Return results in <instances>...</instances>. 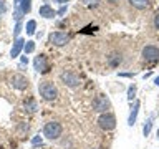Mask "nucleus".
Here are the masks:
<instances>
[{
	"instance_id": "nucleus-1",
	"label": "nucleus",
	"mask_w": 159,
	"mask_h": 149,
	"mask_svg": "<svg viewBox=\"0 0 159 149\" xmlns=\"http://www.w3.org/2000/svg\"><path fill=\"white\" fill-rule=\"evenodd\" d=\"M38 93L45 101H53L58 96V89L53 84V81H42L38 84Z\"/></svg>"
},
{
	"instance_id": "nucleus-2",
	"label": "nucleus",
	"mask_w": 159,
	"mask_h": 149,
	"mask_svg": "<svg viewBox=\"0 0 159 149\" xmlns=\"http://www.w3.org/2000/svg\"><path fill=\"white\" fill-rule=\"evenodd\" d=\"M61 133H63V128L58 121H50L43 128V136L48 139H58L61 136Z\"/></svg>"
},
{
	"instance_id": "nucleus-3",
	"label": "nucleus",
	"mask_w": 159,
	"mask_h": 149,
	"mask_svg": "<svg viewBox=\"0 0 159 149\" xmlns=\"http://www.w3.org/2000/svg\"><path fill=\"white\" fill-rule=\"evenodd\" d=\"M98 124L101 129H104V131H113V129L116 128V118H114L113 113H103L101 116L98 118Z\"/></svg>"
},
{
	"instance_id": "nucleus-4",
	"label": "nucleus",
	"mask_w": 159,
	"mask_h": 149,
	"mask_svg": "<svg viewBox=\"0 0 159 149\" xmlns=\"http://www.w3.org/2000/svg\"><path fill=\"white\" fill-rule=\"evenodd\" d=\"M109 106H111V103H109L108 96H104V94H98V96L93 99V109L98 113L106 111V109H109Z\"/></svg>"
},
{
	"instance_id": "nucleus-5",
	"label": "nucleus",
	"mask_w": 159,
	"mask_h": 149,
	"mask_svg": "<svg viewBox=\"0 0 159 149\" xmlns=\"http://www.w3.org/2000/svg\"><path fill=\"white\" fill-rule=\"evenodd\" d=\"M50 43L55 45V47H63V45H66L70 42V35L65 33V32H53L50 35Z\"/></svg>"
},
{
	"instance_id": "nucleus-6",
	"label": "nucleus",
	"mask_w": 159,
	"mask_h": 149,
	"mask_svg": "<svg viewBox=\"0 0 159 149\" xmlns=\"http://www.w3.org/2000/svg\"><path fill=\"white\" fill-rule=\"evenodd\" d=\"M10 84L15 88V89H27L28 88V78L23 76L20 73H15L10 76Z\"/></svg>"
},
{
	"instance_id": "nucleus-7",
	"label": "nucleus",
	"mask_w": 159,
	"mask_h": 149,
	"mask_svg": "<svg viewBox=\"0 0 159 149\" xmlns=\"http://www.w3.org/2000/svg\"><path fill=\"white\" fill-rule=\"evenodd\" d=\"M143 58L146 61H156L159 60V48L152 47V45H148V47L143 48Z\"/></svg>"
},
{
	"instance_id": "nucleus-8",
	"label": "nucleus",
	"mask_w": 159,
	"mask_h": 149,
	"mask_svg": "<svg viewBox=\"0 0 159 149\" xmlns=\"http://www.w3.org/2000/svg\"><path fill=\"white\" fill-rule=\"evenodd\" d=\"M61 81L65 84H68L70 88H75V86L80 84V78L75 73H71V71H65V73H61Z\"/></svg>"
},
{
	"instance_id": "nucleus-9",
	"label": "nucleus",
	"mask_w": 159,
	"mask_h": 149,
	"mask_svg": "<svg viewBox=\"0 0 159 149\" xmlns=\"http://www.w3.org/2000/svg\"><path fill=\"white\" fill-rule=\"evenodd\" d=\"M35 70L40 73H47L48 71V61H47V56L45 55H38V56H35Z\"/></svg>"
},
{
	"instance_id": "nucleus-10",
	"label": "nucleus",
	"mask_w": 159,
	"mask_h": 149,
	"mask_svg": "<svg viewBox=\"0 0 159 149\" xmlns=\"http://www.w3.org/2000/svg\"><path fill=\"white\" fill-rule=\"evenodd\" d=\"M23 47H25V40L23 38H17L13 42V47H12V50H10V55H12V58H17L18 55H20V52L23 50Z\"/></svg>"
},
{
	"instance_id": "nucleus-11",
	"label": "nucleus",
	"mask_w": 159,
	"mask_h": 149,
	"mask_svg": "<svg viewBox=\"0 0 159 149\" xmlns=\"http://www.w3.org/2000/svg\"><path fill=\"white\" fill-rule=\"evenodd\" d=\"M38 13H40V17H43V18H53L55 15H57V12L50 7L48 3H45V5H42L40 7V10H38Z\"/></svg>"
},
{
	"instance_id": "nucleus-12",
	"label": "nucleus",
	"mask_w": 159,
	"mask_h": 149,
	"mask_svg": "<svg viewBox=\"0 0 159 149\" xmlns=\"http://www.w3.org/2000/svg\"><path fill=\"white\" fill-rule=\"evenodd\" d=\"M15 7H18L22 13H28L32 10V0H15Z\"/></svg>"
},
{
	"instance_id": "nucleus-13",
	"label": "nucleus",
	"mask_w": 159,
	"mask_h": 149,
	"mask_svg": "<svg viewBox=\"0 0 159 149\" xmlns=\"http://www.w3.org/2000/svg\"><path fill=\"white\" fill-rule=\"evenodd\" d=\"M139 106H141V103H139V101H136V103H134V108L131 109V114H129V119H128V124H129V126H134V123H136V118H138Z\"/></svg>"
},
{
	"instance_id": "nucleus-14",
	"label": "nucleus",
	"mask_w": 159,
	"mask_h": 149,
	"mask_svg": "<svg viewBox=\"0 0 159 149\" xmlns=\"http://www.w3.org/2000/svg\"><path fill=\"white\" fill-rule=\"evenodd\" d=\"M129 3L136 8H148L149 5V0H129Z\"/></svg>"
},
{
	"instance_id": "nucleus-15",
	"label": "nucleus",
	"mask_w": 159,
	"mask_h": 149,
	"mask_svg": "<svg viewBox=\"0 0 159 149\" xmlns=\"http://www.w3.org/2000/svg\"><path fill=\"white\" fill-rule=\"evenodd\" d=\"M35 28H37V22H35V20H28V22H27V33L28 35H33L35 33Z\"/></svg>"
},
{
	"instance_id": "nucleus-16",
	"label": "nucleus",
	"mask_w": 159,
	"mask_h": 149,
	"mask_svg": "<svg viewBox=\"0 0 159 149\" xmlns=\"http://www.w3.org/2000/svg\"><path fill=\"white\" fill-rule=\"evenodd\" d=\"M25 109L30 111V113H35V111H37V103H35L33 99H30V101L25 103Z\"/></svg>"
},
{
	"instance_id": "nucleus-17",
	"label": "nucleus",
	"mask_w": 159,
	"mask_h": 149,
	"mask_svg": "<svg viewBox=\"0 0 159 149\" xmlns=\"http://www.w3.org/2000/svg\"><path fill=\"white\" fill-rule=\"evenodd\" d=\"M151 128H152V119L149 118L146 124H144V128H143V133H144V136H149V133H151Z\"/></svg>"
},
{
	"instance_id": "nucleus-18",
	"label": "nucleus",
	"mask_w": 159,
	"mask_h": 149,
	"mask_svg": "<svg viewBox=\"0 0 159 149\" xmlns=\"http://www.w3.org/2000/svg\"><path fill=\"white\" fill-rule=\"evenodd\" d=\"M23 50H25V53H32L35 50V42H27L25 47H23Z\"/></svg>"
},
{
	"instance_id": "nucleus-19",
	"label": "nucleus",
	"mask_w": 159,
	"mask_h": 149,
	"mask_svg": "<svg viewBox=\"0 0 159 149\" xmlns=\"http://www.w3.org/2000/svg\"><path fill=\"white\" fill-rule=\"evenodd\" d=\"M134 94H136V86L133 84V86H129V89H128V99H129V101H133V99H134Z\"/></svg>"
},
{
	"instance_id": "nucleus-20",
	"label": "nucleus",
	"mask_w": 159,
	"mask_h": 149,
	"mask_svg": "<svg viewBox=\"0 0 159 149\" xmlns=\"http://www.w3.org/2000/svg\"><path fill=\"white\" fill-rule=\"evenodd\" d=\"M20 30H22V22H17V25H15V30H13V35H15V37H18Z\"/></svg>"
},
{
	"instance_id": "nucleus-21",
	"label": "nucleus",
	"mask_w": 159,
	"mask_h": 149,
	"mask_svg": "<svg viewBox=\"0 0 159 149\" xmlns=\"http://www.w3.org/2000/svg\"><path fill=\"white\" fill-rule=\"evenodd\" d=\"M33 146H38V144H42V138H40V136H37V138H33Z\"/></svg>"
},
{
	"instance_id": "nucleus-22",
	"label": "nucleus",
	"mask_w": 159,
	"mask_h": 149,
	"mask_svg": "<svg viewBox=\"0 0 159 149\" xmlns=\"http://www.w3.org/2000/svg\"><path fill=\"white\" fill-rule=\"evenodd\" d=\"M154 25H156V28H159V13L154 17Z\"/></svg>"
},
{
	"instance_id": "nucleus-23",
	"label": "nucleus",
	"mask_w": 159,
	"mask_h": 149,
	"mask_svg": "<svg viewBox=\"0 0 159 149\" xmlns=\"http://www.w3.org/2000/svg\"><path fill=\"white\" fill-rule=\"evenodd\" d=\"M3 12H5V3L0 0V13H3Z\"/></svg>"
},
{
	"instance_id": "nucleus-24",
	"label": "nucleus",
	"mask_w": 159,
	"mask_h": 149,
	"mask_svg": "<svg viewBox=\"0 0 159 149\" xmlns=\"http://www.w3.org/2000/svg\"><path fill=\"white\" fill-rule=\"evenodd\" d=\"M65 12H66V7H65V5H63V7H61V8L58 10V15H63Z\"/></svg>"
},
{
	"instance_id": "nucleus-25",
	"label": "nucleus",
	"mask_w": 159,
	"mask_h": 149,
	"mask_svg": "<svg viewBox=\"0 0 159 149\" xmlns=\"http://www.w3.org/2000/svg\"><path fill=\"white\" fill-rule=\"evenodd\" d=\"M55 2H58V3H66L68 0H55Z\"/></svg>"
},
{
	"instance_id": "nucleus-26",
	"label": "nucleus",
	"mask_w": 159,
	"mask_h": 149,
	"mask_svg": "<svg viewBox=\"0 0 159 149\" xmlns=\"http://www.w3.org/2000/svg\"><path fill=\"white\" fill-rule=\"evenodd\" d=\"M154 83H156L157 86H159V76H156V79H154Z\"/></svg>"
},
{
	"instance_id": "nucleus-27",
	"label": "nucleus",
	"mask_w": 159,
	"mask_h": 149,
	"mask_svg": "<svg viewBox=\"0 0 159 149\" xmlns=\"http://www.w3.org/2000/svg\"><path fill=\"white\" fill-rule=\"evenodd\" d=\"M84 3H89V2H94V0H83Z\"/></svg>"
},
{
	"instance_id": "nucleus-28",
	"label": "nucleus",
	"mask_w": 159,
	"mask_h": 149,
	"mask_svg": "<svg viewBox=\"0 0 159 149\" xmlns=\"http://www.w3.org/2000/svg\"><path fill=\"white\" fill-rule=\"evenodd\" d=\"M157 138H159V129H157Z\"/></svg>"
},
{
	"instance_id": "nucleus-29",
	"label": "nucleus",
	"mask_w": 159,
	"mask_h": 149,
	"mask_svg": "<svg viewBox=\"0 0 159 149\" xmlns=\"http://www.w3.org/2000/svg\"><path fill=\"white\" fill-rule=\"evenodd\" d=\"M111 2H118V0H111Z\"/></svg>"
},
{
	"instance_id": "nucleus-30",
	"label": "nucleus",
	"mask_w": 159,
	"mask_h": 149,
	"mask_svg": "<svg viewBox=\"0 0 159 149\" xmlns=\"http://www.w3.org/2000/svg\"><path fill=\"white\" fill-rule=\"evenodd\" d=\"M96 149H99V147H96Z\"/></svg>"
}]
</instances>
